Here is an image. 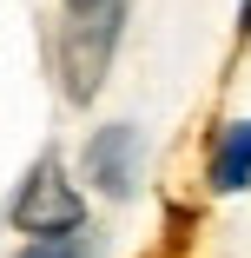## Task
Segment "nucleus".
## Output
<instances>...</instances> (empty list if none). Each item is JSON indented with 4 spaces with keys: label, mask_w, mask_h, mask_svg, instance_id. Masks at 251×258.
I'll return each mask as SVG.
<instances>
[{
    "label": "nucleus",
    "mask_w": 251,
    "mask_h": 258,
    "mask_svg": "<svg viewBox=\"0 0 251 258\" xmlns=\"http://www.w3.org/2000/svg\"><path fill=\"white\" fill-rule=\"evenodd\" d=\"M119 33H126V0H66V14H60V93L73 106L99 99V86L113 73V53H119Z\"/></svg>",
    "instance_id": "f257e3e1"
},
{
    "label": "nucleus",
    "mask_w": 251,
    "mask_h": 258,
    "mask_svg": "<svg viewBox=\"0 0 251 258\" xmlns=\"http://www.w3.org/2000/svg\"><path fill=\"white\" fill-rule=\"evenodd\" d=\"M7 219L27 232V238H60V232H79V219H86V205H79V192L66 185V172H60V159L46 152V159L27 172V185L14 192V205H7Z\"/></svg>",
    "instance_id": "f03ea898"
},
{
    "label": "nucleus",
    "mask_w": 251,
    "mask_h": 258,
    "mask_svg": "<svg viewBox=\"0 0 251 258\" xmlns=\"http://www.w3.org/2000/svg\"><path fill=\"white\" fill-rule=\"evenodd\" d=\"M86 172H93V185H106L113 199H126L132 179H139V133H132V126L93 133V146H86Z\"/></svg>",
    "instance_id": "7ed1b4c3"
},
{
    "label": "nucleus",
    "mask_w": 251,
    "mask_h": 258,
    "mask_svg": "<svg viewBox=\"0 0 251 258\" xmlns=\"http://www.w3.org/2000/svg\"><path fill=\"white\" fill-rule=\"evenodd\" d=\"M212 185H218V192H244V185H251V119L225 126L218 159H212Z\"/></svg>",
    "instance_id": "20e7f679"
},
{
    "label": "nucleus",
    "mask_w": 251,
    "mask_h": 258,
    "mask_svg": "<svg viewBox=\"0 0 251 258\" xmlns=\"http://www.w3.org/2000/svg\"><path fill=\"white\" fill-rule=\"evenodd\" d=\"M20 258H79V245H73V238L60 232V238H33V245H27Z\"/></svg>",
    "instance_id": "39448f33"
},
{
    "label": "nucleus",
    "mask_w": 251,
    "mask_h": 258,
    "mask_svg": "<svg viewBox=\"0 0 251 258\" xmlns=\"http://www.w3.org/2000/svg\"><path fill=\"white\" fill-rule=\"evenodd\" d=\"M238 27H244V33H251V0H244V14H238Z\"/></svg>",
    "instance_id": "423d86ee"
}]
</instances>
